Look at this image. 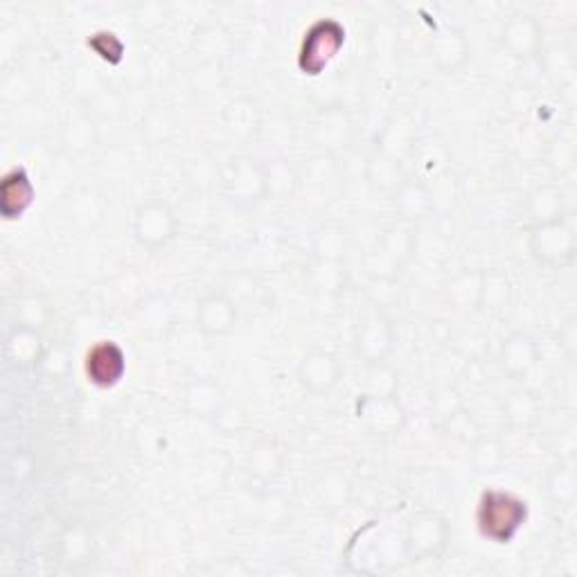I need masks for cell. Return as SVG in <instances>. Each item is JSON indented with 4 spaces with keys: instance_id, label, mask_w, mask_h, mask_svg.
Returning a JSON list of instances; mask_svg holds the SVG:
<instances>
[{
    "instance_id": "6da1fadb",
    "label": "cell",
    "mask_w": 577,
    "mask_h": 577,
    "mask_svg": "<svg viewBox=\"0 0 577 577\" xmlns=\"http://www.w3.org/2000/svg\"><path fill=\"white\" fill-rule=\"evenodd\" d=\"M528 517L525 501L506 492H485L478 503V528L485 537L508 544Z\"/></svg>"
},
{
    "instance_id": "7a4b0ae2",
    "label": "cell",
    "mask_w": 577,
    "mask_h": 577,
    "mask_svg": "<svg viewBox=\"0 0 577 577\" xmlns=\"http://www.w3.org/2000/svg\"><path fill=\"white\" fill-rule=\"evenodd\" d=\"M345 32L336 21H319L307 32L300 51V68L309 75H319L343 46Z\"/></svg>"
},
{
    "instance_id": "3957f363",
    "label": "cell",
    "mask_w": 577,
    "mask_h": 577,
    "mask_svg": "<svg viewBox=\"0 0 577 577\" xmlns=\"http://www.w3.org/2000/svg\"><path fill=\"white\" fill-rule=\"evenodd\" d=\"M86 373H88V377H91L93 384H98L102 388L115 386L124 373L122 349L111 341L96 345L86 359Z\"/></svg>"
},
{
    "instance_id": "277c9868",
    "label": "cell",
    "mask_w": 577,
    "mask_h": 577,
    "mask_svg": "<svg viewBox=\"0 0 577 577\" xmlns=\"http://www.w3.org/2000/svg\"><path fill=\"white\" fill-rule=\"evenodd\" d=\"M14 201H19L21 212L32 203V186L23 167L12 169L3 181V212L8 219H12Z\"/></svg>"
}]
</instances>
